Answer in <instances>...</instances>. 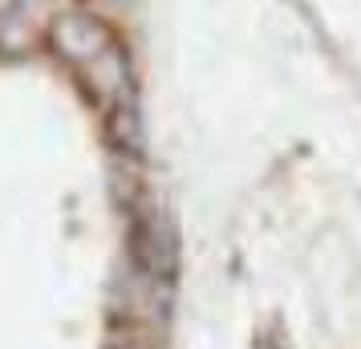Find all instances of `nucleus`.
Masks as SVG:
<instances>
[{"label":"nucleus","instance_id":"nucleus-1","mask_svg":"<svg viewBox=\"0 0 361 349\" xmlns=\"http://www.w3.org/2000/svg\"><path fill=\"white\" fill-rule=\"evenodd\" d=\"M53 49L94 82V94L102 102H114L126 94V53L106 20L90 17V13L57 17L53 20Z\"/></svg>","mask_w":361,"mask_h":349}]
</instances>
